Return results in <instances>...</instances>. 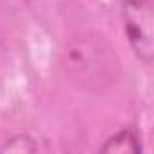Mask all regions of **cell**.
<instances>
[{
  "instance_id": "cell-1",
  "label": "cell",
  "mask_w": 154,
  "mask_h": 154,
  "mask_svg": "<svg viewBox=\"0 0 154 154\" xmlns=\"http://www.w3.org/2000/svg\"><path fill=\"white\" fill-rule=\"evenodd\" d=\"M63 69L80 89L98 93L114 84L118 58L103 38L89 33L69 42L63 53Z\"/></svg>"
},
{
  "instance_id": "cell-2",
  "label": "cell",
  "mask_w": 154,
  "mask_h": 154,
  "mask_svg": "<svg viewBox=\"0 0 154 154\" xmlns=\"http://www.w3.org/2000/svg\"><path fill=\"white\" fill-rule=\"evenodd\" d=\"M123 31L134 54L150 63L154 58V15L150 0H123Z\"/></svg>"
},
{
  "instance_id": "cell-3",
  "label": "cell",
  "mask_w": 154,
  "mask_h": 154,
  "mask_svg": "<svg viewBox=\"0 0 154 154\" xmlns=\"http://www.w3.org/2000/svg\"><path fill=\"white\" fill-rule=\"evenodd\" d=\"M140 150H141L140 136L131 129L118 131L116 134L109 136L105 143L100 147L102 154H138Z\"/></svg>"
},
{
  "instance_id": "cell-4",
  "label": "cell",
  "mask_w": 154,
  "mask_h": 154,
  "mask_svg": "<svg viewBox=\"0 0 154 154\" xmlns=\"http://www.w3.org/2000/svg\"><path fill=\"white\" fill-rule=\"evenodd\" d=\"M38 147L35 143V140L27 134H17L13 138H9L6 141V145L2 147V152H18V154H26V152H35Z\"/></svg>"
}]
</instances>
